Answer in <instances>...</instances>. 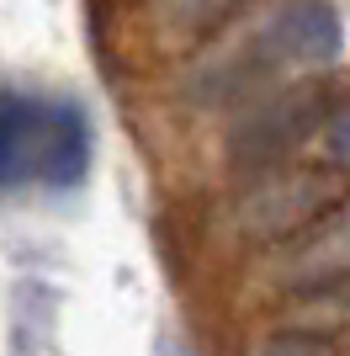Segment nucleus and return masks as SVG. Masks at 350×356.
I'll return each instance as SVG.
<instances>
[{
  "label": "nucleus",
  "instance_id": "obj_1",
  "mask_svg": "<svg viewBox=\"0 0 350 356\" xmlns=\"http://www.w3.org/2000/svg\"><path fill=\"white\" fill-rule=\"evenodd\" d=\"M90 165V128L80 106L43 96H0V186L53 181L74 186Z\"/></svg>",
  "mask_w": 350,
  "mask_h": 356
},
{
  "label": "nucleus",
  "instance_id": "obj_2",
  "mask_svg": "<svg viewBox=\"0 0 350 356\" xmlns=\"http://www.w3.org/2000/svg\"><path fill=\"white\" fill-rule=\"evenodd\" d=\"M350 181L329 165H276L260 170L244 192L233 197V229L244 239H297L303 229L340 208Z\"/></svg>",
  "mask_w": 350,
  "mask_h": 356
},
{
  "label": "nucleus",
  "instance_id": "obj_3",
  "mask_svg": "<svg viewBox=\"0 0 350 356\" xmlns=\"http://www.w3.org/2000/svg\"><path fill=\"white\" fill-rule=\"evenodd\" d=\"M329 118V90L319 80L308 86H287L276 96H265L228 128V160L244 170H276L292 149H303L308 138Z\"/></svg>",
  "mask_w": 350,
  "mask_h": 356
},
{
  "label": "nucleus",
  "instance_id": "obj_4",
  "mask_svg": "<svg viewBox=\"0 0 350 356\" xmlns=\"http://www.w3.org/2000/svg\"><path fill=\"white\" fill-rule=\"evenodd\" d=\"M265 48V59L271 64H329L345 43V27H340V11L329 0H287L265 32L255 38Z\"/></svg>",
  "mask_w": 350,
  "mask_h": 356
},
{
  "label": "nucleus",
  "instance_id": "obj_5",
  "mask_svg": "<svg viewBox=\"0 0 350 356\" xmlns=\"http://www.w3.org/2000/svg\"><path fill=\"white\" fill-rule=\"evenodd\" d=\"M350 277V208L324 213L313 229L287 245V255L276 261V282L292 287V293H308V287L340 282Z\"/></svg>",
  "mask_w": 350,
  "mask_h": 356
},
{
  "label": "nucleus",
  "instance_id": "obj_6",
  "mask_svg": "<svg viewBox=\"0 0 350 356\" xmlns=\"http://www.w3.org/2000/svg\"><path fill=\"white\" fill-rule=\"evenodd\" d=\"M244 0H144V22L160 48H191L239 11Z\"/></svg>",
  "mask_w": 350,
  "mask_h": 356
},
{
  "label": "nucleus",
  "instance_id": "obj_7",
  "mask_svg": "<svg viewBox=\"0 0 350 356\" xmlns=\"http://www.w3.org/2000/svg\"><path fill=\"white\" fill-rule=\"evenodd\" d=\"M281 330H292V335H313V341L350 330V277L324 282V287H308V293H292L287 314H281Z\"/></svg>",
  "mask_w": 350,
  "mask_h": 356
},
{
  "label": "nucleus",
  "instance_id": "obj_8",
  "mask_svg": "<svg viewBox=\"0 0 350 356\" xmlns=\"http://www.w3.org/2000/svg\"><path fill=\"white\" fill-rule=\"evenodd\" d=\"M319 144H324V165L345 176V165H350V106H335V112L324 118Z\"/></svg>",
  "mask_w": 350,
  "mask_h": 356
},
{
  "label": "nucleus",
  "instance_id": "obj_9",
  "mask_svg": "<svg viewBox=\"0 0 350 356\" xmlns=\"http://www.w3.org/2000/svg\"><path fill=\"white\" fill-rule=\"evenodd\" d=\"M249 356H335L329 341H313V335H292V330H276V335H265L260 346Z\"/></svg>",
  "mask_w": 350,
  "mask_h": 356
}]
</instances>
